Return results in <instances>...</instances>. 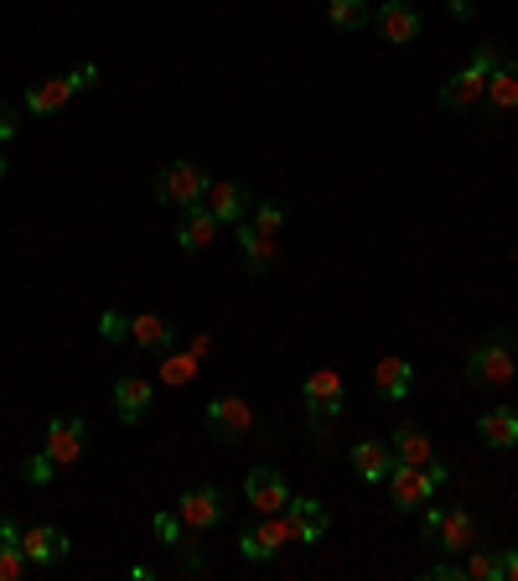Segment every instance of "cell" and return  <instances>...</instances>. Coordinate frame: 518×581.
<instances>
[{"mask_svg": "<svg viewBox=\"0 0 518 581\" xmlns=\"http://www.w3.org/2000/svg\"><path fill=\"white\" fill-rule=\"evenodd\" d=\"M389 503H395L399 514H415V509H425V503L436 499V488L446 483V467H440L436 457L431 462H399L389 467Z\"/></svg>", "mask_w": 518, "mask_h": 581, "instance_id": "cell-1", "label": "cell"}, {"mask_svg": "<svg viewBox=\"0 0 518 581\" xmlns=\"http://www.w3.org/2000/svg\"><path fill=\"white\" fill-rule=\"evenodd\" d=\"M514 374H518V348L503 333H487L467 353V384H478V390H503V384H514Z\"/></svg>", "mask_w": 518, "mask_h": 581, "instance_id": "cell-2", "label": "cell"}, {"mask_svg": "<svg viewBox=\"0 0 518 581\" xmlns=\"http://www.w3.org/2000/svg\"><path fill=\"white\" fill-rule=\"evenodd\" d=\"M493 68H498V47L482 42L478 53H472V62L440 83V104H446V109H472V104H482V94H487V73H493Z\"/></svg>", "mask_w": 518, "mask_h": 581, "instance_id": "cell-3", "label": "cell"}, {"mask_svg": "<svg viewBox=\"0 0 518 581\" xmlns=\"http://www.w3.org/2000/svg\"><path fill=\"white\" fill-rule=\"evenodd\" d=\"M202 426H208V437L213 441L234 446V441H244L249 431H255V410H249L244 395H213L208 410H202Z\"/></svg>", "mask_w": 518, "mask_h": 581, "instance_id": "cell-4", "label": "cell"}, {"mask_svg": "<svg viewBox=\"0 0 518 581\" xmlns=\"http://www.w3.org/2000/svg\"><path fill=\"white\" fill-rule=\"evenodd\" d=\"M202 193H208V172L192 161H172L156 172V198L172 208H192V202H202Z\"/></svg>", "mask_w": 518, "mask_h": 581, "instance_id": "cell-5", "label": "cell"}, {"mask_svg": "<svg viewBox=\"0 0 518 581\" xmlns=\"http://www.w3.org/2000/svg\"><path fill=\"white\" fill-rule=\"evenodd\" d=\"M223 514H228V503H223V488H187L177 499V520L192 530V535H208V530H219Z\"/></svg>", "mask_w": 518, "mask_h": 581, "instance_id": "cell-6", "label": "cell"}, {"mask_svg": "<svg viewBox=\"0 0 518 581\" xmlns=\"http://www.w3.org/2000/svg\"><path fill=\"white\" fill-rule=\"evenodd\" d=\"M202 208H208L219 223H244V219H249V208H255V198H249V187L234 182V177H208Z\"/></svg>", "mask_w": 518, "mask_h": 581, "instance_id": "cell-7", "label": "cell"}, {"mask_svg": "<svg viewBox=\"0 0 518 581\" xmlns=\"http://www.w3.org/2000/svg\"><path fill=\"white\" fill-rule=\"evenodd\" d=\"M280 520H285V541H296V545H317L332 530V514L317 499H291L280 509Z\"/></svg>", "mask_w": 518, "mask_h": 581, "instance_id": "cell-8", "label": "cell"}, {"mask_svg": "<svg viewBox=\"0 0 518 581\" xmlns=\"http://www.w3.org/2000/svg\"><path fill=\"white\" fill-rule=\"evenodd\" d=\"M342 400H348V384H342L338 369H317V374H306V384H301V405H306L317 421L338 416Z\"/></svg>", "mask_w": 518, "mask_h": 581, "instance_id": "cell-9", "label": "cell"}, {"mask_svg": "<svg viewBox=\"0 0 518 581\" xmlns=\"http://www.w3.org/2000/svg\"><path fill=\"white\" fill-rule=\"evenodd\" d=\"M47 452H52L58 467L83 462V452H89V426H83L79 416H52V421H47Z\"/></svg>", "mask_w": 518, "mask_h": 581, "instance_id": "cell-10", "label": "cell"}, {"mask_svg": "<svg viewBox=\"0 0 518 581\" xmlns=\"http://www.w3.org/2000/svg\"><path fill=\"white\" fill-rule=\"evenodd\" d=\"M280 545H291L285 541V520H280V514H259V524H249V530L239 535V556L264 566V561H275L280 556Z\"/></svg>", "mask_w": 518, "mask_h": 581, "instance_id": "cell-11", "label": "cell"}, {"mask_svg": "<svg viewBox=\"0 0 518 581\" xmlns=\"http://www.w3.org/2000/svg\"><path fill=\"white\" fill-rule=\"evenodd\" d=\"M244 499H249L255 514H280V509L291 503V488H285V478H280L275 467H255V473L244 478Z\"/></svg>", "mask_w": 518, "mask_h": 581, "instance_id": "cell-12", "label": "cell"}, {"mask_svg": "<svg viewBox=\"0 0 518 581\" xmlns=\"http://www.w3.org/2000/svg\"><path fill=\"white\" fill-rule=\"evenodd\" d=\"M374 26H379V37L384 42H395V47H404V42H415L420 37V11L410 5V0H384L379 5V16H374Z\"/></svg>", "mask_w": 518, "mask_h": 581, "instance_id": "cell-13", "label": "cell"}, {"mask_svg": "<svg viewBox=\"0 0 518 581\" xmlns=\"http://www.w3.org/2000/svg\"><path fill=\"white\" fill-rule=\"evenodd\" d=\"M219 229H223V223L213 219L202 202H192V208H181V219H177V249L198 255V249H208V244L219 240Z\"/></svg>", "mask_w": 518, "mask_h": 581, "instance_id": "cell-14", "label": "cell"}, {"mask_svg": "<svg viewBox=\"0 0 518 581\" xmlns=\"http://www.w3.org/2000/svg\"><path fill=\"white\" fill-rule=\"evenodd\" d=\"M21 556L32 566H52L68 556V535L58 524H37V530H21Z\"/></svg>", "mask_w": 518, "mask_h": 581, "instance_id": "cell-15", "label": "cell"}, {"mask_svg": "<svg viewBox=\"0 0 518 581\" xmlns=\"http://www.w3.org/2000/svg\"><path fill=\"white\" fill-rule=\"evenodd\" d=\"M436 545L446 556H467V550L478 545V520H472L467 509H446L436 524Z\"/></svg>", "mask_w": 518, "mask_h": 581, "instance_id": "cell-16", "label": "cell"}, {"mask_svg": "<svg viewBox=\"0 0 518 581\" xmlns=\"http://www.w3.org/2000/svg\"><path fill=\"white\" fill-rule=\"evenodd\" d=\"M130 338L145 353H172L177 348V327L166 317H156V312H140V317H130Z\"/></svg>", "mask_w": 518, "mask_h": 581, "instance_id": "cell-17", "label": "cell"}, {"mask_svg": "<svg viewBox=\"0 0 518 581\" xmlns=\"http://www.w3.org/2000/svg\"><path fill=\"white\" fill-rule=\"evenodd\" d=\"M151 380H140V374H125V380H115V410H120L125 426L145 421V410H151Z\"/></svg>", "mask_w": 518, "mask_h": 581, "instance_id": "cell-18", "label": "cell"}, {"mask_svg": "<svg viewBox=\"0 0 518 581\" xmlns=\"http://www.w3.org/2000/svg\"><path fill=\"white\" fill-rule=\"evenodd\" d=\"M478 437L487 441L493 452H514V446H518V410L498 405V410H487V416H478Z\"/></svg>", "mask_w": 518, "mask_h": 581, "instance_id": "cell-19", "label": "cell"}, {"mask_svg": "<svg viewBox=\"0 0 518 581\" xmlns=\"http://www.w3.org/2000/svg\"><path fill=\"white\" fill-rule=\"evenodd\" d=\"M73 94H79L73 73H68V79H42V83H32V89H26V109H32V115H58Z\"/></svg>", "mask_w": 518, "mask_h": 581, "instance_id": "cell-20", "label": "cell"}, {"mask_svg": "<svg viewBox=\"0 0 518 581\" xmlns=\"http://www.w3.org/2000/svg\"><path fill=\"white\" fill-rule=\"evenodd\" d=\"M482 104H487L493 115L518 109V62H498V68L487 73V94H482Z\"/></svg>", "mask_w": 518, "mask_h": 581, "instance_id": "cell-21", "label": "cell"}, {"mask_svg": "<svg viewBox=\"0 0 518 581\" xmlns=\"http://www.w3.org/2000/svg\"><path fill=\"white\" fill-rule=\"evenodd\" d=\"M389 467H395V446H384V441H358L353 446V473L363 483H384Z\"/></svg>", "mask_w": 518, "mask_h": 581, "instance_id": "cell-22", "label": "cell"}, {"mask_svg": "<svg viewBox=\"0 0 518 581\" xmlns=\"http://www.w3.org/2000/svg\"><path fill=\"white\" fill-rule=\"evenodd\" d=\"M374 390H379L384 400H404V395L415 390V369H410V359H379V369H374Z\"/></svg>", "mask_w": 518, "mask_h": 581, "instance_id": "cell-23", "label": "cell"}, {"mask_svg": "<svg viewBox=\"0 0 518 581\" xmlns=\"http://www.w3.org/2000/svg\"><path fill=\"white\" fill-rule=\"evenodd\" d=\"M239 249H244V270L249 276H270L275 270V240H264L249 223H239Z\"/></svg>", "mask_w": 518, "mask_h": 581, "instance_id": "cell-24", "label": "cell"}, {"mask_svg": "<svg viewBox=\"0 0 518 581\" xmlns=\"http://www.w3.org/2000/svg\"><path fill=\"white\" fill-rule=\"evenodd\" d=\"M389 446H395V457L399 462H431L436 452H431V437L420 431V426H395V437H389Z\"/></svg>", "mask_w": 518, "mask_h": 581, "instance_id": "cell-25", "label": "cell"}, {"mask_svg": "<svg viewBox=\"0 0 518 581\" xmlns=\"http://www.w3.org/2000/svg\"><path fill=\"white\" fill-rule=\"evenodd\" d=\"M192 380H198V353H192V348H172V353L161 359V384L177 390V384H192Z\"/></svg>", "mask_w": 518, "mask_h": 581, "instance_id": "cell-26", "label": "cell"}, {"mask_svg": "<svg viewBox=\"0 0 518 581\" xmlns=\"http://www.w3.org/2000/svg\"><path fill=\"white\" fill-rule=\"evenodd\" d=\"M327 21L338 32H358V26L374 21V11H368V0H327Z\"/></svg>", "mask_w": 518, "mask_h": 581, "instance_id": "cell-27", "label": "cell"}, {"mask_svg": "<svg viewBox=\"0 0 518 581\" xmlns=\"http://www.w3.org/2000/svg\"><path fill=\"white\" fill-rule=\"evenodd\" d=\"M461 571H467V581H503V550H482V545H472L467 561H461Z\"/></svg>", "mask_w": 518, "mask_h": 581, "instance_id": "cell-28", "label": "cell"}, {"mask_svg": "<svg viewBox=\"0 0 518 581\" xmlns=\"http://www.w3.org/2000/svg\"><path fill=\"white\" fill-rule=\"evenodd\" d=\"M249 229H259V234H264V240H275L280 229H285V208H280V202H255V208H249Z\"/></svg>", "mask_w": 518, "mask_h": 581, "instance_id": "cell-29", "label": "cell"}, {"mask_svg": "<svg viewBox=\"0 0 518 581\" xmlns=\"http://www.w3.org/2000/svg\"><path fill=\"white\" fill-rule=\"evenodd\" d=\"M26 566H32V561L21 556V545H5V541H0V581H16Z\"/></svg>", "mask_w": 518, "mask_h": 581, "instance_id": "cell-30", "label": "cell"}, {"mask_svg": "<svg viewBox=\"0 0 518 581\" xmlns=\"http://www.w3.org/2000/svg\"><path fill=\"white\" fill-rule=\"evenodd\" d=\"M99 333H104V342H125L130 338V317H125V312H104Z\"/></svg>", "mask_w": 518, "mask_h": 581, "instance_id": "cell-31", "label": "cell"}, {"mask_svg": "<svg viewBox=\"0 0 518 581\" xmlns=\"http://www.w3.org/2000/svg\"><path fill=\"white\" fill-rule=\"evenodd\" d=\"M52 467H58V462H52V452L42 446L37 457H26V467H21V473H26V483H47V478H52Z\"/></svg>", "mask_w": 518, "mask_h": 581, "instance_id": "cell-32", "label": "cell"}, {"mask_svg": "<svg viewBox=\"0 0 518 581\" xmlns=\"http://www.w3.org/2000/svg\"><path fill=\"white\" fill-rule=\"evenodd\" d=\"M156 535L166 545H181V535H187V524L177 520V514H156Z\"/></svg>", "mask_w": 518, "mask_h": 581, "instance_id": "cell-33", "label": "cell"}, {"mask_svg": "<svg viewBox=\"0 0 518 581\" xmlns=\"http://www.w3.org/2000/svg\"><path fill=\"white\" fill-rule=\"evenodd\" d=\"M16 125H21L16 104H0V146H5V141H16Z\"/></svg>", "mask_w": 518, "mask_h": 581, "instance_id": "cell-34", "label": "cell"}, {"mask_svg": "<svg viewBox=\"0 0 518 581\" xmlns=\"http://www.w3.org/2000/svg\"><path fill=\"white\" fill-rule=\"evenodd\" d=\"M446 509H436V503H425V520H420V541H436V524Z\"/></svg>", "mask_w": 518, "mask_h": 581, "instance_id": "cell-35", "label": "cell"}, {"mask_svg": "<svg viewBox=\"0 0 518 581\" xmlns=\"http://www.w3.org/2000/svg\"><path fill=\"white\" fill-rule=\"evenodd\" d=\"M425 581H467V571H461V566H431Z\"/></svg>", "mask_w": 518, "mask_h": 581, "instance_id": "cell-36", "label": "cell"}, {"mask_svg": "<svg viewBox=\"0 0 518 581\" xmlns=\"http://www.w3.org/2000/svg\"><path fill=\"white\" fill-rule=\"evenodd\" d=\"M73 83H79V89H94V83H99V68H94V62H83L79 73H73Z\"/></svg>", "mask_w": 518, "mask_h": 581, "instance_id": "cell-37", "label": "cell"}, {"mask_svg": "<svg viewBox=\"0 0 518 581\" xmlns=\"http://www.w3.org/2000/svg\"><path fill=\"white\" fill-rule=\"evenodd\" d=\"M0 541H5V545H21V524L5 520V514H0Z\"/></svg>", "mask_w": 518, "mask_h": 581, "instance_id": "cell-38", "label": "cell"}, {"mask_svg": "<svg viewBox=\"0 0 518 581\" xmlns=\"http://www.w3.org/2000/svg\"><path fill=\"white\" fill-rule=\"evenodd\" d=\"M503 581H518V550H503Z\"/></svg>", "mask_w": 518, "mask_h": 581, "instance_id": "cell-39", "label": "cell"}, {"mask_svg": "<svg viewBox=\"0 0 518 581\" xmlns=\"http://www.w3.org/2000/svg\"><path fill=\"white\" fill-rule=\"evenodd\" d=\"M446 11H451V21H467V16H472V0H451Z\"/></svg>", "mask_w": 518, "mask_h": 581, "instance_id": "cell-40", "label": "cell"}, {"mask_svg": "<svg viewBox=\"0 0 518 581\" xmlns=\"http://www.w3.org/2000/svg\"><path fill=\"white\" fill-rule=\"evenodd\" d=\"M5 172H11V156H5V146H0V177H5Z\"/></svg>", "mask_w": 518, "mask_h": 581, "instance_id": "cell-41", "label": "cell"}]
</instances>
